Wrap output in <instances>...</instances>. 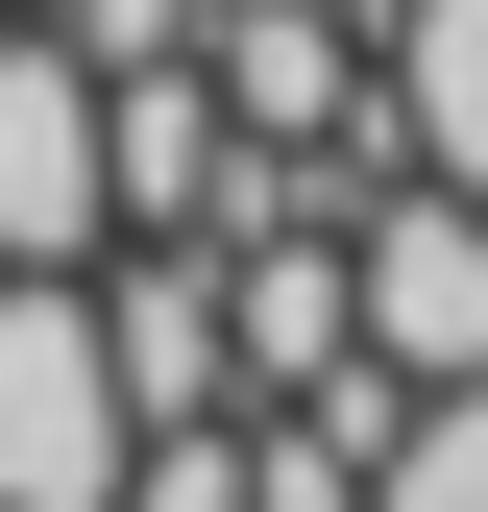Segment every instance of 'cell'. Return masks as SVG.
Returning a JSON list of instances; mask_svg holds the SVG:
<instances>
[{
  "instance_id": "1",
  "label": "cell",
  "mask_w": 488,
  "mask_h": 512,
  "mask_svg": "<svg viewBox=\"0 0 488 512\" xmlns=\"http://www.w3.org/2000/svg\"><path fill=\"white\" fill-rule=\"evenodd\" d=\"M342 317H366L391 391H464V366H488V196L366 171V196H342Z\"/></svg>"
},
{
  "instance_id": "2",
  "label": "cell",
  "mask_w": 488,
  "mask_h": 512,
  "mask_svg": "<svg viewBox=\"0 0 488 512\" xmlns=\"http://www.w3.org/2000/svg\"><path fill=\"white\" fill-rule=\"evenodd\" d=\"M0 512H122V366L74 269H0Z\"/></svg>"
},
{
  "instance_id": "3",
  "label": "cell",
  "mask_w": 488,
  "mask_h": 512,
  "mask_svg": "<svg viewBox=\"0 0 488 512\" xmlns=\"http://www.w3.org/2000/svg\"><path fill=\"white\" fill-rule=\"evenodd\" d=\"M122 196H98V49L49 0H0V269H98Z\"/></svg>"
},
{
  "instance_id": "4",
  "label": "cell",
  "mask_w": 488,
  "mask_h": 512,
  "mask_svg": "<svg viewBox=\"0 0 488 512\" xmlns=\"http://www.w3.org/2000/svg\"><path fill=\"white\" fill-rule=\"evenodd\" d=\"M220 171H244L220 74H196V49H122V74H98V196L122 220H220Z\"/></svg>"
},
{
  "instance_id": "5",
  "label": "cell",
  "mask_w": 488,
  "mask_h": 512,
  "mask_svg": "<svg viewBox=\"0 0 488 512\" xmlns=\"http://www.w3.org/2000/svg\"><path fill=\"white\" fill-rule=\"evenodd\" d=\"M366 98H391V171L488 196V0H366Z\"/></svg>"
},
{
  "instance_id": "6",
  "label": "cell",
  "mask_w": 488,
  "mask_h": 512,
  "mask_svg": "<svg viewBox=\"0 0 488 512\" xmlns=\"http://www.w3.org/2000/svg\"><path fill=\"white\" fill-rule=\"evenodd\" d=\"M366 512H488V366H464V391H391V439H366Z\"/></svg>"
}]
</instances>
